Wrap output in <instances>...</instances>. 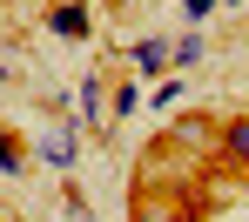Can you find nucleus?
<instances>
[{"instance_id":"obj_13","label":"nucleus","mask_w":249,"mask_h":222,"mask_svg":"<svg viewBox=\"0 0 249 222\" xmlns=\"http://www.w3.org/2000/svg\"><path fill=\"white\" fill-rule=\"evenodd\" d=\"M222 7H243V0H222Z\"/></svg>"},{"instance_id":"obj_3","label":"nucleus","mask_w":249,"mask_h":222,"mask_svg":"<svg viewBox=\"0 0 249 222\" xmlns=\"http://www.w3.org/2000/svg\"><path fill=\"white\" fill-rule=\"evenodd\" d=\"M128 61H135V74H148V81H162L168 68H175V61H168V41H135Z\"/></svg>"},{"instance_id":"obj_1","label":"nucleus","mask_w":249,"mask_h":222,"mask_svg":"<svg viewBox=\"0 0 249 222\" xmlns=\"http://www.w3.org/2000/svg\"><path fill=\"white\" fill-rule=\"evenodd\" d=\"M168 148L215 155V148H222V135H215V121H209V115H175V121H168Z\"/></svg>"},{"instance_id":"obj_5","label":"nucleus","mask_w":249,"mask_h":222,"mask_svg":"<svg viewBox=\"0 0 249 222\" xmlns=\"http://www.w3.org/2000/svg\"><path fill=\"white\" fill-rule=\"evenodd\" d=\"M222 155H229L236 169H249V115H229V121H222Z\"/></svg>"},{"instance_id":"obj_11","label":"nucleus","mask_w":249,"mask_h":222,"mask_svg":"<svg viewBox=\"0 0 249 222\" xmlns=\"http://www.w3.org/2000/svg\"><path fill=\"white\" fill-rule=\"evenodd\" d=\"M168 101H182V74H162V88H155V108H168Z\"/></svg>"},{"instance_id":"obj_10","label":"nucleus","mask_w":249,"mask_h":222,"mask_svg":"<svg viewBox=\"0 0 249 222\" xmlns=\"http://www.w3.org/2000/svg\"><path fill=\"white\" fill-rule=\"evenodd\" d=\"M108 108H115V115H135V108H142V88H135V81H122V88H115V101H108Z\"/></svg>"},{"instance_id":"obj_7","label":"nucleus","mask_w":249,"mask_h":222,"mask_svg":"<svg viewBox=\"0 0 249 222\" xmlns=\"http://www.w3.org/2000/svg\"><path fill=\"white\" fill-rule=\"evenodd\" d=\"M128 222H189V209H175V202H155V195H142Z\"/></svg>"},{"instance_id":"obj_2","label":"nucleus","mask_w":249,"mask_h":222,"mask_svg":"<svg viewBox=\"0 0 249 222\" xmlns=\"http://www.w3.org/2000/svg\"><path fill=\"white\" fill-rule=\"evenodd\" d=\"M34 155H41L54 175H68V169L81 162V155H74V121H54V128H47L41 141H34Z\"/></svg>"},{"instance_id":"obj_8","label":"nucleus","mask_w":249,"mask_h":222,"mask_svg":"<svg viewBox=\"0 0 249 222\" xmlns=\"http://www.w3.org/2000/svg\"><path fill=\"white\" fill-rule=\"evenodd\" d=\"M74 115H81L88 128L101 121V74H88V81H81V108H74Z\"/></svg>"},{"instance_id":"obj_9","label":"nucleus","mask_w":249,"mask_h":222,"mask_svg":"<svg viewBox=\"0 0 249 222\" xmlns=\"http://www.w3.org/2000/svg\"><path fill=\"white\" fill-rule=\"evenodd\" d=\"M20 169H27V155H20V141H14V135L0 128V175H20Z\"/></svg>"},{"instance_id":"obj_4","label":"nucleus","mask_w":249,"mask_h":222,"mask_svg":"<svg viewBox=\"0 0 249 222\" xmlns=\"http://www.w3.org/2000/svg\"><path fill=\"white\" fill-rule=\"evenodd\" d=\"M47 27H54L61 41H81V34H88V7H81V0H61V7L47 14Z\"/></svg>"},{"instance_id":"obj_6","label":"nucleus","mask_w":249,"mask_h":222,"mask_svg":"<svg viewBox=\"0 0 249 222\" xmlns=\"http://www.w3.org/2000/svg\"><path fill=\"white\" fill-rule=\"evenodd\" d=\"M202 54H209V41H202V34H182V41H168V61H175V74L202 68Z\"/></svg>"},{"instance_id":"obj_12","label":"nucleus","mask_w":249,"mask_h":222,"mask_svg":"<svg viewBox=\"0 0 249 222\" xmlns=\"http://www.w3.org/2000/svg\"><path fill=\"white\" fill-rule=\"evenodd\" d=\"M215 7H222V0H182V14H189V20H209Z\"/></svg>"}]
</instances>
